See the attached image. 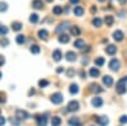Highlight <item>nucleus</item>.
I'll return each mask as SVG.
<instances>
[{"instance_id": "obj_10", "label": "nucleus", "mask_w": 127, "mask_h": 126, "mask_svg": "<svg viewBox=\"0 0 127 126\" xmlns=\"http://www.w3.org/2000/svg\"><path fill=\"white\" fill-rule=\"evenodd\" d=\"M97 122L100 125V126H107L109 124V120L107 116H100V117H97Z\"/></svg>"}, {"instance_id": "obj_32", "label": "nucleus", "mask_w": 127, "mask_h": 126, "mask_svg": "<svg viewBox=\"0 0 127 126\" xmlns=\"http://www.w3.org/2000/svg\"><path fill=\"white\" fill-rule=\"evenodd\" d=\"M92 23H93V26H94V27H100V26H102V23H103V20H102L100 18H94Z\"/></svg>"}, {"instance_id": "obj_27", "label": "nucleus", "mask_w": 127, "mask_h": 126, "mask_svg": "<svg viewBox=\"0 0 127 126\" xmlns=\"http://www.w3.org/2000/svg\"><path fill=\"white\" fill-rule=\"evenodd\" d=\"M15 41H17V43H18V45H23L24 42H26V36H23V35H18L17 38H15Z\"/></svg>"}, {"instance_id": "obj_30", "label": "nucleus", "mask_w": 127, "mask_h": 126, "mask_svg": "<svg viewBox=\"0 0 127 126\" xmlns=\"http://www.w3.org/2000/svg\"><path fill=\"white\" fill-rule=\"evenodd\" d=\"M39 20V18H38V14H31V17H29V22L31 23H33V24H36L37 22Z\"/></svg>"}, {"instance_id": "obj_51", "label": "nucleus", "mask_w": 127, "mask_h": 126, "mask_svg": "<svg viewBox=\"0 0 127 126\" xmlns=\"http://www.w3.org/2000/svg\"><path fill=\"white\" fill-rule=\"evenodd\" d=\"M1 77H3V74H1V71H0V79H1Z\"/></svg>"}, {"instance_id": "obj_47", "label": "nucleus", "mask_w": 127, "mask_h": 126, "mask_svg": "<svg viewBox=\"0 0 127 126\" xmlns=\"http://www.w3.org/2000/svg\"><path fill=\"white\" fill-rule=\"evenodd\" d=\"M70 3H71V4H78L79 0H70Z\"/></svg>"}, {"instance_id": "obj_8", "label": "nucleus", "mask_w": 127, "mask_h": 126, "mask_svg": "<svg viewBox=\"0 0 127 126\" xmlns=\"http://www.w3.org/2000/svg\"><path fill=\"white\" fill-rule=\"evenodd\" d=\"M102 82H103V84H104L105 87H111L112 84H113V78L109 77V75H104L102 78Z\"/></svg>"}, {"instance_id": "obj_31", "label": "nucleus", "mask_w": 127, "mask_h": 126, "mask_svg": "<svg viewBox=\"0 0 127 126\" xmlns=\"http://www.w3.org/2000/svg\"><path fill=\"white\" fill-rule=\"evenodd\" d=\"M74 46H75L76 48H83V47H84V41H83V40H80V38H79V40H76L75 42H74Z\"/></svg>"}, {"instance_id": "obj_25", "label": "nucleus", "mask_w": 127, "mask_h": 126, "mask_svg": "<svg viewBox=\"0 0 127 126\" xmlns=\"http://www.w3.org/2000/svg\"><path fill=\"white\" fill-rule=\"evenodd\" d=\"M52 12H54V14H56V15H60V14L64 12V9H62V6H61V5H56V6H54Z\"/></svg>"}, {"instance_id": "obj_11", "label": "nucleus", "mask_w": 127, "mask_h": 126, "mask_svg": "<svg viewBox=\"0 0 127 126\" xmlns=\"http://www.w3.org/2000/svg\"><path fill=\"white\" fill-rule=\"evenodd\" d=\"M123 32L122 31H114L113 32V38L116 40V41H118V42H121L122 40H123Z\"/></svg>"}, {"instance_id": "obj_41", "label": "nucleus", "mask_w": 127, "mask_h": 126, "mask_svg": "<svg viewBox=\"0 0 127 126\" xmlns=\"http://www.w3.org/2000/svg\"><path fill=\"white\" fill-rule=\"evenodd\" d=\"M120 122H121V124H127V116H121Z\"/></svg>"}, {"instance_id": "obj_17", "label": "nucleus", "mask_w": 127, "mask_h": 126, "mask_svg": "<svg viewBox=\"0 0 127 126\" xmlns=\"http://www.w3.org/2000/svg\"><path fill=\"white\" fill-rule=\"evenodd\" d=\"M74 14H75L76 17H81L84 14V8L80 6V5L75 6V8H74Z\"/></svg>"}, {"instance_id": "obj_12", "label": "nucleus", "mask_w": 127, "mask_h": 126, "mask_svg": "<svg viewBox=\"0 0 127 126\" xmlns=\"http://www.w3.org/2000/svg\"><path fill=\"white\" fill-rule=\"evenodd\" d=\"M65 59H66L67 61L72 62V61H75V60H76V54H75V52H72V51H69V52H66Z\"/></svg>"}, {"instance_id": "obj_37", "label": "nucleus", "mask_w": 127, "mask_h": 126, "mask_svg": "<svg viewBox=\"0 0 127 126\" xmlns=\"http://www.w3.org/2000/svg\"><path fill=\"white\" fill-rule=\"evenodd\" d=\"M38 85H39V88H45V87H47V85H48V80H46V79L39 80V82H38Z\"/></svg>"}, {"instance_id": "obj_22", "label": "nucleus", "mask_w": 127, "mask_h": 126, "mask_svg": "<svg viewBox=\"0 0 127 126\" xmlns=\"http://www.w3.org/2000/svg\"><path fill=\"white\" fill-rule=\"evenodd\" d=\"M38 37L41 40H47L48 38V32L46 29H41V31H38Z\"/></svg>"}, {"instance_id": "obj_21", "label": "nucleus", "mask_w": 127, "mask_h": 126, "mask_svg": "<svg viewBox=\"0 0 127 126\" xmlns=\"http://www.w3.org/2000/svg\"><path fill=\"white\" fill-rule=\"evenodd\" d=\"M104 23L107 24L108 27H111V26L114 23V17H112V15H107V17H104Z\"/></svg>"}, {"instance_id": "obj_33", "label": "nucleus", "mask_w": 127, "mask_h": 126, "mask_svg": "<svg viewBox=\"0 0 127 126\" xmlns=\"http://www.w3.org/2000/svg\"><path fill=\"white\" fill-rule=\"evenodd\" d=\"M94 62H95L97 66H103L104 65V57H97L94 60Z\"/></svg>"}, {"instance_id": "obj_48", "label": "nucleus", "mask_w": 127, "mask_h": 126, "mask_svg": "<svg viewBox=\"0 0 127 126\" xmlns=\"http://www.w3.org/2000/svg\"><path fill=\"white\" fill-rule=\"evenodd\" d=\"M28 94H29V96H32V94H34V89H31Z\"/></svg>"}, {"instance_id": "obj_38", "label": "nucleus", "mask_w": 127, "mask_h": 126, "mask_svg": "<svg viewBox=\"0 0 127 126\" xmlns=\"http://www.w3.org/2000/svg\"><path fill=\"white\" fill-rule=\"evenodd\" d=\"M6 10H8V4L1 1L0 3V12H6Z\"/></svg>"}, {"instance_id": "obj_42", "label": "nucleus", "mask_w": 127, "mask_h": 126, "mask_svg": "<svg viewBox=\"0 0 127 126\" xmlns=\"http://www.w3.org/2000/svg\"><path fill=\"white\" fill-rule=\"evenodd\" d=\"M4 64H5V59H4L1 55H0V66H3Z\"/></svg>"}, {"instance_id": "obj_7", "label": "nucleus", "mask_w": 127, "mask_h": 126, "mask_svg": "<svg viewBox=\"0 0 127 126\" xmlns=\"http://www.w3.org/2000/svg\"><path fill=\"white\" fill-rule=\"evenodd\" d=\"M17 117L19 119V120H27L28 117H29V115H28V112L27 111H23V110H17Z\"/></svg>"}, {"instance_id": "obj_34", "label": "nucleus", "mask_w": 127, "mask_h": 126, "mask_svg": "<svg viewBox=\"0 0 127 126\" xmlns=\"http://www.w3.org/2000/svg\"><path fill=\"white\" fill-rule=\"evenodd\" d=\"M8 32H9V29H8L5 26H1V24H0V35H1V36H6Z\"/></svg>"}, {"instance_id": "obj_14", "label": "nucleus", "mask_w": 127, "mask_h": 126, "mask_svg": "<svg viewBox=\"0 0 127 126\" xmlns=\"http://www.w3.org/2000/svg\"><path fill=\"white\" fill-rule=\"evenodd\" d=\"M92 104H93L94 107H100L102 104H103V99L100 97H94L92 99Z\"/></svg>"}, {"instance_id": "obj_20", "label": "nucleus", "mask_w": 127, "mask_h": 126, "mask_svg": "<svg viewBox=\"0 0 127 126\" xmlns=\"http://www.w3.org/2000/svg\"><path fill=\"white\" fill-rule=\"evenodd\" d=\"M69 125L70 126H81V122L79 120V117H74L69 120Z\"/></svg>"}, {"instance_id": "obj_23", "label": "nucleus", "mask_w": 127, "mask_h": 126, "mask_svg": "<svg viewBox=\"0 0 127 126\" xmlns=\"http://www.w3.org/2000/svg\"><path fill=\"white\" fill-rule=\"evenodd\" d=\"M70 32H71V35H74V36H79V35L81 33V31H80L79 27L72 26V27H70Z\"/></svg>"}, {"instance_id": "obj_36", "label": "nucleus", "mask_w": 127, "mask_h": 126, "mask_svg": "<svg viewBox=\"0 0 127 126\" xmlns=\"http://www.w3.org/2000/svg\"><path fill=\"white\" fill-rule=\"evenodd\" d=\"M66 75H67V78H72L74 75H75V70H74L72 68H69L66 70Z\"/></svg>"}, {"instance_id": "obj_50", "label": "nucleus", "mask_w": 127, "mask_h": 126, "mask_svg": "<svg viewBox=\"0 0 127 126\" xmlns=\"http://www.w3.org/2000/svg\"><path fill=\"white\" fill-rule=\"evenodd\" d=\"M98 1H100V3H104V1H105V0H98Z\"/></svg>"}, {"instance_id": "obj_44", "label": "nucleus", "mask_w": 127, "mask_h": 126, "mask_svg": "<svg viewBox=\"0 0 127 126\" xmlns=\"http://www.w3.org/2000/svg\"><path fill=\"white\" fill-rule=\"evenodd\" d=\"M85 75H87V74H85V71H81V73H80V77H81L83 79L85 78Z\"/></svg>"}, {"instance_id": "obj_6", "label": "nucleus", "mask_w": 127, "mask_h": 126, "mask_svg": "<svg viewBox=\"0 0 127 126\" xmlns=\"http://www.w3.org/2000/svg\"><path fill=\"white\" fill-rule=\"evenodd\" d=\"M36 120H37L38 126H46V125H47V117L43 116V115H37Z\"/></svg>"}, {"instance_id": "obj_49", "label": "nucleus", "mask_w": 127, "mask_h": 126, "mask_svg": "<svg viewBox=\"0 0 127 126\" xmlns=\"http://www.w3.org/2000/svg\"><path fill=\"white\" fill-rule=\"evenodd\" d=\"M46 1H47V3H52V1H54V0H46Z\"/></svg>"}, {"instance_id": "obj_16", "label": "nucleus", "mask_w": 127, "mask_h": 126, "mask_svg": "<svg viewBox=\"0 0 127 126\" xmlns=\"http://www.w3.org/2000/svg\"><path fill=\"white\" fill-rule=\"evenodd\" d=\"M52 57H54V61L59 62V61L62 59V54H61V51H60V50H55V51H54V54H52Z\"/></svg>"}, {"instance_id": "obj_18", "label": "nucleus", "mask_w": 127, "mask_h": 126, "mask_svg": "<svg viewBox=\"0 0 127 126\" xmlns=\"http://www.w3.org/2000/svg\"><path fill=\"white\" fill-rule=\"evenodd\" d=\"M69 41H70V37L67 35H65V33L60 35V37H59V42H60V43H67Z\"/></svg>"}, {"instance_id": "obj_15", "label": "nucleus", "mask_w": 127, "mask_h": 126, "mask_svg": "<svg viewBox=\"0 0 127 126\" xmlns=\"http://www.w3.org/2000/svg\"><path fill=\"white\" fill-rule=\"evenodd\" d=\"M105 52H107L108 55H114L116 52H117V47H116L114 45H108L107 47H105Z\"/></svg>"}, {"instance_id": "obj_46", "label": "nucleus", "mask_w": 127, "mask_h": 126, "mask_svg": "<svg viewBox=\"0 0 127 126\" xmlns=\"http://www.w3.org/2000/svg\"><path fill=\"white\" fill-rule=\"evenodd\" d=\"M56 71H57L59 74H60V73H62V71H64V69H62V68L60 66V68H57V70H56Z\"/></svg>"}, {"instance_id": "obj_29", "label": "nucleus", "mask_w": 127, "mask_h": 126, "mask_svg": "<svg viewBox=\"0 0 127 126\" xmlns=\"http://www.w3.org/2000/svg\"><path fill=\"white\" fill-rule=\"evenodd\" d=\"M70 93H71V94H78V93H79L78 84H71V85H70Z\"/></svg>"}, {"instance_id": "obj_4", "label": "nucleus", "mask_w": 127, "mask_h": 126, "mask_svg": "<svg viewBox=\"0 0 127 126\" xmlns=\"http://www.w3.org/2000/svg\"><path fill=\"white\" fill-rule=\"evenodd\" d=\"M120 68H121L120 60H117V59H112V60L109 61V69H111L112 71H118Z\"/></svg>"}, {"instance_id": "obj_13", "label": "nucleus", "mask_w": 127, "mask_h": 126, "mask_svg": "<svg viewBox=\"0 0 127 126\" xmlns=\"http://www.w3.org/2000/svg\"><path fill=\"white\" fill-rule=\"evenodd\" d=\"M32 6L34 9H43V0H33L32 1Z\"/></svg>"}, {"instance_id": "obj_1", "label": "nucleus", "mask_w": 127, "mask_h": 126, "mask_svg": "<svg viewBox=\"0 0 127 126\" xmlns=\"http://www.w3.org/2000/svg\"><path fill=\"white\" fill-rule=\"evenodd\" d=\"M126 83H127V77H123L122 79H120L117 82V84H116V92H117L118 94H125L127 92Z\"/></svg>"}, {"instance_id": "obj_26", "label": "nucleus", "mask_w": 127, "mask_h": 126, "mask_svg": "<svg viewBox=\"0 0 127 126\" xmlns=\"http://www.w3.org/2000/svg\"><path fill=\"white\" fill-rule=\"evenodd\" d=\"M22 27H23V24H22V23H19V22H13V23H12V28H13V31H17V32L22 29Z\"/></svg>"}, {"instance_id": "obj_40", "label": "nucleus", "mask_w": 127, "mask_h": 126, "mask_svg": "<svg viewBox=\"0 0 127 126\" xmlns=\"http://www.w3.org/2000/svg\"><path fill=\"white\" fill-rule=\"evenodd\" d=\"M10 122H12V124H13L14 126H19V124H20V122H19V119H18V117H15V119H10Z\"/></svg>"}, {"instance_id": "obj_19", "label": "nucleus", "mask_w": 127, "mask_h": 126, "mask_svg": "<svg viewBox=\"0 0 127 126\" xmlns=\"http://www.w3.org/2000/svg\"><path fill=\"white\" fill-rule=\"evenodd\" d=\"M99 69L98 68H92L90 70H89V75L92 77V78H97V77H99Z\"/></svg>"}, {"instance_id": "obj_9", "label": "nucleus", "mask_w": 127, "mask_h": 126, "mask_svg": "<svg viewBox=\"0 0 127 126\" xmlns=\"http://www.w3.org/2000/svg\"><path fill=\"white\" fill-rule=\"evenodd\" d=\"M89 88H90V90H92L93 93H102V92H103V88H102L100 85H98V84H95V83L90 84Z\"/></svg>"}, {"instance_id": "obj_35", "label": "nucleus", "mask_w": 127, "mask_h": 126, "mask_svg": "<svg viewBox=\"0 0 127 126\" xmlns=\"http://www.w3.org/2000/svg\"><path fill=\"white\" fill-rule=\"evenodd\" d=\"M9 45V40L6 37H3L1 40H0V46H3V47H6Z\"/></svg>"}, {"instance_id": "obj_5", "label": "nucleus", "mask_w": 127, "mask_h": 126, "mask_svg": "<svg viewBox=\"0 0 127 126\" xmlns=\"http://www.w3.org/2000/svg\"><path fill=\"white\" fill-rule=\"evenodd\" d=\"M67 28H70V22H67V20H66V22H62V23L59 24V27L55 29V32L56 33H62V32H65Z\"/></svg>"}, {"instance_id": "obj_45", "label": "nucleus", "mask_w": 127, "mask_h": 126, "mask_svg": "<svg viewBox=\"0 0 127 126\" xmlns=\"http://www.w3.org/2000/svg\"><path fill=\"white\" fill-rule=\"evenodd\" d=\"M90 12H92V13H95V12H97V8H95V6H92Z\"/></svg>"}, {"instance_id": "obj_28", "label": "nucleus", "mask_w": 127, "mask_h": 126, "mask_svg": "<svg viewBox=\"0 0 127 126\" xmlns=\"http://www.w3.org/2000/svg\"><path fill=\"white\" fill-rule=\"evenodd\" d=\"M31 52H32V54H34V55L39 54V52H41L39 46H38V45H32V46H31Z\"/></svg>"}, {"instance_id": "obj_43", "label": "nucleus", "mask_w": 127, "mask_h": 126, "mask_svg": "<svg viewBox=\"0 0 127 126\" xmlns=\"http://www.w3.org/2000/svg\"><path fill=\"white\" fill-rule=\"evenodd\" d=\"M5 121H6V120H5L4 117H1V116H0V126H3V125L5 124Z\"/></svg>"}, {"instance_id": "obj_24", "label": "nucleus", "mask_w": 127, "mask_h": 126, "mask_svg": "<svg viewBox=\"0 0 127 126\" xmlns=\"http://www.w3.org/2000/svg\"><path fill=\"white\" fill-rule=\"evenodd\" d=\"M51 124H52V126H60V125H61V119H60L59 116L52 117V120H51Z\"/></svg>"}, {"instance_id": "obj_3", "label": "nucleus", "mask_w": 127, "mask_h": 126, "mask_svg": "<svg viewBox=\"0 0 127 126\" xmlns=\"http://www.w3.org/2000/svg\"><path fill=\"white\" fill-rule=\"evenodd\" d=\"M79 108H80V106H79V102L78 101H71V102H69V104H67V112H76V111H79Z\"/></svg>"}, {"instance_id": "obj_39", "label": "nucleus", "mask_w": 127, "mask_h": 126, "mask_svg": "<svg viewBox=\"0 0 127 126\" xmlns=\"http://www.w3.org/2000/svg\"><path fill=\"white\" fill-rule=\"evenodd\" d=\"M6 102V98H5V93L0 92V103H5Z\"/></svg>"}, {"instance_id": "obj_2", "label": "nucleus", "mask_w": 127, "mask_h": 126, "mask_svg": "<svg viewBox=\"0 0 127 126\" xmlns=\"http://www.w3.org/2000/svg\"><path fill=\"white\" fill-rule=\"evenodd\" d=\"M62 101H64V96L61 93H54L51 96V102L54 103V104H60V103H62Z\"/></svg>"}]
</instances>
